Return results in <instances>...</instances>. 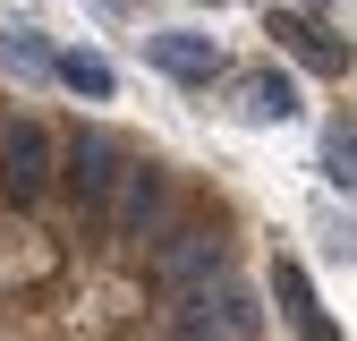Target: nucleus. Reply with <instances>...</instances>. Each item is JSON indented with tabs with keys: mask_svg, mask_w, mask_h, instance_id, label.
<instances>
[{
	"mask_svg": "<svg viewBox=\"0 0 357 341\" xmlns=\"http://www.w3.org/2000/svg\"><path fill=\"white\" fill-rule=\"evenodd\" d=\"M255 298L247 290H230V282H196V290H178V316H170V333L178 341H255Z\"/></svg>",
	"mask_w": 357,
	"mask_h": 341,
	"instance_id": "f257e3e1",
	"label": "nucleus"
},
{
	"mask_svg": "<svg viewBox=\"0 0 357 341\" xmlns=\"http://www.w3.org/2000/svg\"><path fill=\"white\" fill-rule=\"evenodd\" d=\"M52 170H60V145H52L43 119H9L0 128V188H9L17 205H34L43 188H52Z\"/></svg>",
	"mask_w": 357,
	"mask_h": 341,
	"instance_id": "f03ea898",
	"label": "nucleus"
},
{
	"mask_svg": "<svg viewBox=\"0 0 357 341\" xmlns=\"http://www.w3.org/2000/svg\"><path fill=\"white\" fill-rule=\"evenodd\" d=\"M137 162L111 128H77V145H68V188H77V205L85 213H111V188H119V170Z\"/></svg>",
	"mask_w": 357,
	"mask_h": 341,
	"instance_id": "7ed1b4c3",
	"label": "nucleus"
},
{
	"mask_svg": "<svg viewBox=\"0 0 357 341\" xmlns=\"http://www.w3.org/2000/svg\"><path fill=\"white\" fill-rule=\"evenodd\" d=\"M153 273H162L170 290L213 282V273H221V222H178V231H170V247L153 256Z\"/></svg>",
	"mask_w": 357,
	"mask_h": 341,
	"instance_id": "20e7f679",
	"label": "nucleus"
},
{
	"mask_svg": "<svg viewBox=\"0 0 357 341\" xmlns=\"http://www.w3.org/2000/svg\"><path fill=\"white\" fill-rule=\"evenodd\" d=\"M145 60L178 85H213L221 77V43L213 34H145Z\"/></svg>",
	"mask_w": 357,
	"mask_h": 341,
	"instance_id": "39448f33",
	"label": "nucleus"
},
{
	"mask_svg": "<svg viewBox=\"0 0 357 341\" xmlns=\"http://www.w3.org/2000/svg\"><path fill=\"white\" fill-rule=\"evenodd\" d=\"M273 298H281V316L298 324V341H340V324L324 316V298H315V282H306V265H273Z\"/></svg>",
	"mask_w": 357,
	"mask_h": 341,
	"instance_id": "423d86ee",
	"label": "nucleus"
},
{
	"mask_svg": "<svg viewBox=\"0 0 357 341\" xmlns=\"http://www.w3.org/2000/svg\"><path fill=\"white\" fill-rule=\"evenodd\" d=\"M153 213H162V170H153V162H128L119 188H111V222H119L128 239H145Z\"/></svg>",
	"mask_w": 357,
	"mask_h": 341,
	"instance_id": "0eeeda50",
	"label": "nucleus"
},
{
	"mask_svg": "<svg viewBox=\"0 0 357 341\" xmlns=\"http://www.w3.org/2000/svg\"><path fill=\"white\" fill-rule=\"evenodd\" d=\"M273 34L289 43V52H298L306 68H324V77H332V68H349V52H340V43H332L315 17H273Z\"/></svg>",
	"mask_w": 357,
	"mask_h": 341,
	"instance_id": "6e6552de",
	"label": "nucleus"
},
{
	"mask_svg": "<svg viewBox=\"0 0 357 341\" xmlns=\"http://www.w3.org/2000/svg\"><path fill=\"white\" fill-rule=\"evenodd\" d=\"M238 111L273 128V119H289V111H298V85H289V77H238Z\"/></svg>",
	"mask_w": 357,
	"mask_h": 341,
	"instance_id": "1a4fd4ad",
	"label": "nucleus"
},
{
	"mask_svg": "<svg viewBox=\"0 0 357 341\" xmlns=\"http://www.w3.org/2000/svg\"><path fill=\"white\" fill-rule=\"evenodd\" d=\"M52 77L68 85V94H94V103L111 94V60H102V52H60V60H52Z\"/></svg>",
	"mask_w": 357,
	"mask_h": 341,
	"instance_id": "9d476101",
	"label": "nucleus"
},
{
	"mask_svg": "<svg viewBox=\"0 0 357 341\" xmlns=\"http://www.w3.org/2000/svg\"><path fill=\"white\" fill-rule=\"evenodd\" d=\"M324 180H332V188H357V128H349V119L324 137Z\"/></svg>",
	"mask_w": 357,
	"mask_h": 341,
	"instance_id": "9b49d317",
	"label": "nucleus"
},
{
	"mask_svg": "<svg viewBox=\"0 0 357 341\" xmlns=\"http://www.w3.org/2000/svg\"><path fill=\"white\" fill-rule=\"evenodd\" d=\"M0 60H9L17 77H43V68H52V52H43L34 34H0Z\"/></svg>",
	"mask_w": 357,
	"mask_h": 341,
	"instance_id": "f8f14e48",
	"label": "nucleus"
}]
</instances>
